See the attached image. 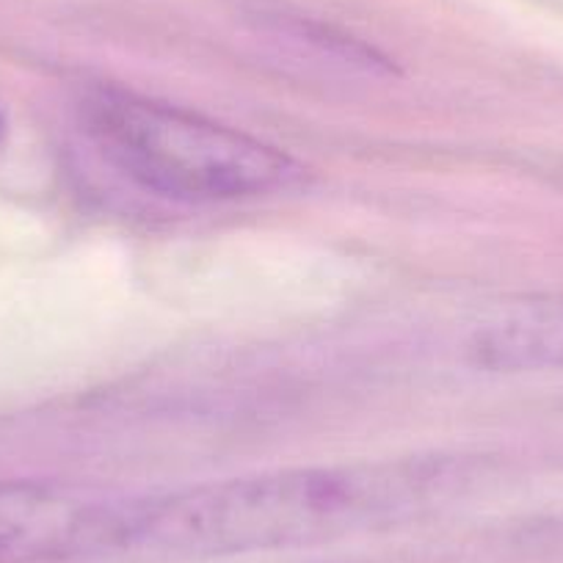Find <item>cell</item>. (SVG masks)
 <instances>
[{
    "mask_svg": "<svg viewBox=\"0 0 563 563\" xmlns=\"http://www.w3.org/2000/svg\"><path fill=\"white\" fill-rule=\"evenodd\" d=\"M451 456L294 467L210 481L117 506L111 555L153 561L321 544L415 517L467 481Z\"/></svg>",
    "mask_w": 563,
    "mask_h": 563,
    "instance_id": "1",
    "label": "cell"
},
{
    "mask_svg": "<svg viewBox=\"0 0 563 563\" xmlns=\"http://www.w3.org/2000/svg\"><path fill=\"white\" fill-rule=\"evenodd\" d=\"M97 153L133 186L177 202H230L290 191L307 169L274 144L202 113L128 91L84 102Z\"/></svg>",
    "mask_w": 563,
    "mask_h": 563,
    "instance_id": "2",
    "label": "cell"
},
{
    "mask_svg": "<svg viewBox=\"0 0 563 563\" xmlns=\"http://www.w3.org/2000/svg\"><path fill=\"white\" fill-rule=\"evenodd\" d=\"M117 500L51 484H0V563L111 555Z\"/></svg>",
    "mask_w": 563,
    "mask_h": 563,
    "instance_id": "3",
    "label": "cell"
},
{
    "mask_svg": "<svg viewBox=\"0 0 563 563\" xmlns=\"http://www.w3.org/2000/svg\"><path fill=\"white\" fill-rule=\"evenodd\" d=\"M484 371L525 373L563 367V296L530 301L486 323L470 343Z\"/></svg>",
    "mask_w": 563,
    "mask_h": 563,
    "instance_id": "4",
    "label": "cell"
},
{
    "mask_svg": "<svg viewBox=\"0 0 563 563\" xmlns=\"http://www.w3.org/2000/svg\"><path fill=\"white\" fill-rule=\"evenodd\" d=\"M0 139H3V113H0Z\"/></svg>",
    "mask_w": 563,
    "mask_h": 563,
    "instance_id": "5",
    "label": "cell"
}]
</instances>
